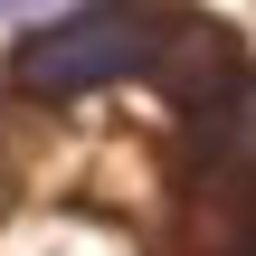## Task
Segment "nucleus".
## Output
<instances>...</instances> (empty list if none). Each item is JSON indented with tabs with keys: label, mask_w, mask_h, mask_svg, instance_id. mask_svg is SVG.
I'll return each instance as SVG.
<instances>
[{
	"label": "nucleus",
	"mask_w": 256,
	"mask_h": 256,
	"mask_svg": "<svg viewBox=\"0 0 256 256\" xmlns=\"http://www.w3.org/2000/svg\"><path fill=\"white\" fill-rule=\"evenodd\" d=\"M152 57V19L142 10H66V19H38L28 38H19V57H10V76L28 86V95H95V86H114V76H133Z\"/></svg>",
	"instance_id": "f257e3e1"
}]
</instances>
